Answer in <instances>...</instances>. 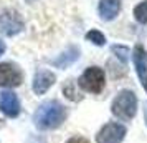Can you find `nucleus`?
<instances>
[{"instance_id":"obj_1","label":"nucleus","mask_w":147,"mask_h":143,"mask_svg":"<svg viewBox=\"0 0 147 143\" xmlns=\"http://www.w3.org/2000/svg\"><path fill=\"white\" fill-rule=\"evenodd\" d=\"M66 118V110L58 100L43 102L33 113V122L40 130L58 128Z\"/></svg>"},{"instance_id":"obj_2","label":"nucleus","mask_w":147,"mask_h":143,"mask_svg":"<svg viewBox=\"0 0 147 143\" xmlns=\"http://www.w3.org/2000/svg\"><path fill=\"white\" fill-rule=\"evenodd\" d=\"M111 112L114 116H117L122 122H129L136 116L137 112V96L131 90H122L113 100Z\"/></svg>"},{"instance_id":"obj_3","label":"nucleus","mask_w":147,"mask_h":143,"mask_svg":"<svg viewBox=\"0 0 147 143\" xmlns=\"http://www.w3.org/2000/svg\"><path fill=\"white\" fill-rule=\"evenodd\" d=\"M78 83H80V87L84 90V92H89V93H99L101 90L104 88V83H106L102 68H99V67L86 68L84 73L80 77Z\"/></svg>"},{"instance_id":"obj_4","label":"nucleus","mask_w":147,"mask_h":143,"mask_svg":"<svg viewBox=\"0 0 147 143\" xmlns=\"http://www.w3.org/2000/svg\"><path fill=\"white\" fill-rule=\"evenodd\" d=\"M25 28V22L18 12L7 8L0 14V32L5 37H13Z\"/></svg>"},{"instance_id":"obj_5","label":"nucleus","mask_w":147,"mask_h":143,"mask_svg":"<svg viewBox=\"0 0 147 143\" xmlns=\"http://www.w3.org/2000/svg\"><path fill=\"white\" fill-rule=\"evenodd\" d=\"M126 133H127V130L124 125H121L117 122H111V123H106L98 131L96 142L98 143H121L124 140Z\"/></svg>"},{"instance_id":"obj_6","label":"nucleus","mask_w":147,"mask_h":143,"mask_svg":"<svg viewBox=\"0 0 147 143\" xmlns=\"http://www.w3.org/2000/svg\"><path fill=\"white\" fill-rule=\"evenodd\" d=\"M23 82V73L15 63H0V87H18Z\"/></svg>"},{"instance_id":"obj_7","label":"nucleus","mask_w":147,"mask_h":143,"mask_svg":"<svg viewBox=\"0 0 147 143\" xmlns=\"http://www.w3.org/2000/svg\"><path fill=\"white\" fill-rule=\"evenodd\" d=\"M132 62H134V67H136V72L139 75L140 83H142L144 90L147 92V52L144 50V47H140V45L134 47Z\"/></svg>"},{"instance_id":"obj_8","label":"nucleus","mask_w":147,"mask_h":143,"mask_svg":"<svg viewBox=\"0 0 147 143\" xmlns=\"http://www.w3.org/2000/svg\"><path fill=\"white\" fill-rule=\"evenodd\" d=\"M0 112L5 113L7 116H18L20 113V102L18 96L13 92H2L0 93Z\"/></svg>"},{"instance_id":"obj_9","label":"nucleus","mask_w":147,"mask_h":143,"mask_svg":"<svg viewBox=\"0 0 147 143\" xmlns=\"http://www.w3.org/2000/svg\"><path fill=\"white\" fill-rule=\"evenodd\" d=\"M55 80H56V77L51 72H48V70H38L33 77V92L36 95H43L55 83Z\"/></svg>"},{"instance_id":"obj_10","label":"nucleus","mask_w":147,"mask_h":143,"mask_svg":"<svg viewBox=\"0 0 147 143\" xmlns=\"http://www.w3.org/2000/svg\"><path fill=\"white\" fill-rule=\"evenodd\" d=\"M119 10H121V0H101L99 2V17L102 20L116 18Z\"/></svg>"},{"instance_id":"obj_11","label":"nucleus","mask_w":147,"mask_h":143,"mask_svg":"<svg viewBox=\"0 0 147 143\" xmlns=\"http://www.w3.org/2000/svg\"><path fill=\"white\" fill-rule=\"evenodd\" d=\"M78 57H80V50L76 47H69L66 52H63L56 60H53V65L58 67V68H66L68 65H71Z\"/></svg>"},{"instance_id":"obj_12","label":"nucleus","mask_w":147,"mask_h":143,"mask_svg":"<svg viewBox=\"0 0 147 143\" xmlns=\"http://www.w3.org/2000/svg\"><path fill=\"white\" fill-rule=\"evenodd\" d=\"M134 17L139 23H147V0L140 2L139 5L134 8Z\"/></svg>"},{"instance_id":"obj_13","label":"nucleus","mask_w":147,"mask_h":143,"mask_svg":"<svg viewBox=\"0 0 147 143\" xmlns=\"http://www.w3.org/2000/svg\"><path fill=\"white\" fill-rule=\"evenodd\" d=\"M86 40H91L94 45H104L106 43V37L101 32H98V30H91V32L86 34Z\"/></svg>"},{"instance_id":"obj_14","label":"nucleus","mask_w":147,"mask_h":143,"mask_svg":"<svg viewBox=\"0 0 147 143\" xmlns=\"http://www.w3.org/2000/svg\"><path fill=\"white\" fill-rule=\"evenodd\" d=\"M73 87H74V83H73V82H69L66 87L63 88V92H65V95H66L69 100H74V102H76V100H80V96H76V93H74Z\"/></svg>"},{"instance_id":"obj_15","label":"nucleus","mask_w":147,"mask_h":143,"mask_svg":"<svg viewBox=\"0 0 147 143\" xmlns=\"http://www.w3.org/2000/svg\"><path fill=\"white\" fill-rule=\"evenodd\" d=\"M113 52H114V53H119V57H121V60H122V62L127 60L129 50H127L126 47H117V45H114V47H113Z\"/></svg>"},{"instance_id":"obj_16","label":"nucleus","mask_w":147,"mask_h":143,"mask_svg":"<svg viewBox=\"0 0 147 143\" xmlns=\"http://www.w3.org/2000/svg\"><path fill=\"white\" fill-rule=\"evenodd\" d=\"M66 143H89L86 138H83V136H74V138H69Z\"/></svg>"},{"instance_id":"obj_17","label":"nucleus","mask_w":147,"mask_h":143,"mask_svg":"<svg viewBox=\"0 0 147 143\" xmlns=\"http://www.w3.org/2000/svg\"><path fill=\"white\" fill-rule=\"evenodd\" d=\"M3 52H5V43L0 40V55H3Z\"/></svg>"},{"instance_id":"obj_18","label":"nucleus","mask_w":147,"mask_h":143,"mask_svg":"<svg viewBox=\"0 0 147 143\" xmlns=\"http://www.w3.org/2000/svg\"><path fill=\"white\" fill-rule=\"evenodd\" d=\"M144 113H146V123H147V108L144 110Z\"/></svg>"}]
</instances>
